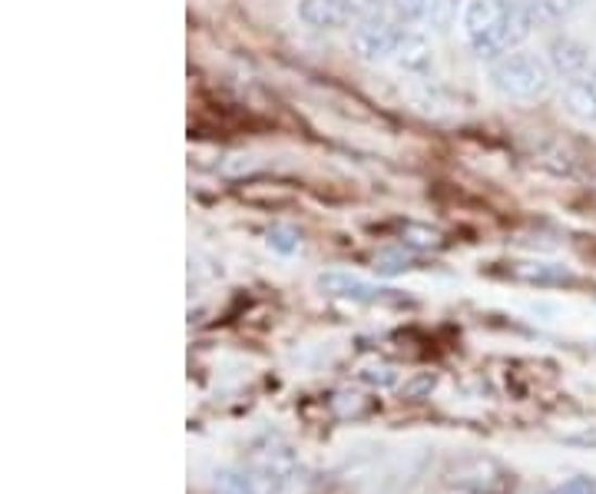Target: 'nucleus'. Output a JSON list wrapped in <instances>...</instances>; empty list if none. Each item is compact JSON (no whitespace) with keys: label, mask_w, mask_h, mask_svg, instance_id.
<instances>
[{"label":"nucleus","mask_w":596,"mask_h":494,"mask_svg":"<svg viewBox=\"0 0 596 494\" xmlns=\"http://www.w3.org/2000/svg\"><path fill=\"white\" fill-rule=\"evenodd\" d=\"M550 494H596V481L593 478H570Z\"/></svg>","instance_id":"nucleus-22"},{"label":"nucleus","mask_w":596,"mask_h":494,"mask_svg":"<svg viewBox=\"0 0 596 494\" xmlns=\"http://www.w3.org/2000/svg\"><path fill=\"white\" fill-rule=\"evenodd\" d=\"M402 37H405V30L394 17H375V21H362L355 27L352 47L362 60H388V56H394Z\"/></svg>","instance_id":"nucleus-4"},{"label":"nucleus","mask_w":596,"mask_h":494,"mask_svg":"<svg viewBox=\"0 0 596 494\" xmlns=\"http://www.w3.org/2000/svg\"><path fill=\"white\" fill-rule=\"evenodd\" d=\"M397 236H402V245H408V250H418V253H434L444 245V236L424 223H402L397 226Z\"/></svg>","instance_id":"nucleus-11"},{"label":"nucleus","mask_w":596,"mask_h":494,"mask_svg":"<svg viewBox=\"0 0 596 494\" xmlns=\"http://www.w3.org/2000/svg\"><path fill=\"white\" fill-rule=\"evenodd\" d=\"M454 21H457V0H431V4H428V17H424V24L431 30L444 34V30L454 27Z\"/></svg>","instance_id":"nucleus-15"},{"label":"nucleus","mask_w":596,"mask_h":494,"mask_svg":"<svg viewBox=\"0 0 596 494\" xmlns=\"http://www.w3.org/2000/svg\"><path fill=\"white\" fill-rule=\"evenodd\" d=\"M249 474H252V481L258 484L262 494H305L308 484H312L289 448L258 452Z\"/></svg>","instance_id":"nucleus-3"},{"label":"nucleus","mask_w":596,"mask_h":494,"mask_svg":"<svg viewBox=\"0 0 596 494\" xmlns=\"http://www.w3.org/2000/svg\"><path fill=\"white\" fill-rule=\"evenodd\" d=\"M507 17L510 8L504 0H471L464 11V34L481 60H500L507 53Z\"/></svg>","instance_id":"nucleus-2"},{"label":"nucleus","mask_w":596,"mask_h":494,"mask_svg":"<svg viewBox=\"0 0 596 494\" xmlns=\"http://www.w3.org/2000/svg\"><path fill=\"white\" fill-rule=\"evenodd\" d=\"M428 4L431 0H388V11L397 24H415L428 17Z\"/></svg>","instance_id":"nucleus-17"},{"label":"nucleus","mask_w":596,"mask_h":494,"mask_svg":"<svg viewBox=\"0 0 596 494\" xmlns=\"http://www.w3.org/2000/svg\"><path fill=\"white\" fill-rule=\"evenodd\" d=\"M299 17L315 30H339L352 21L345 0H302Z\"/></svg>","instance_id":"nucleus-8"},{"label":"nucleus","mask_w":596,"mask_h":494,"mask_svg":"<svg viewBox=\"0 0 596 494\" xmlns=\"http://www.w3.org/2000/svg\"><path fill=\"white\" fill-rule=\"evenodd\" d=\"M527 11L534 27H554L573 14V0H527Z\"/></svg>","instance_id":"nucleus-12"},{"label":"nucleus","mask_w":596,"mask_h":494,"mask_svg":"<svg viewBox=\"0 0 596 494\" xmlns=\"http://www.w3.org/2000/svg\"><path fill=\"white\" fill-rule=\"evenodd\" d=\"M434 389V376H421V379H415L411 385H405V398H421L424 392H431Z\"/></svg>","instance_id":"nucleus-23"},{"label":"nucleus","mask_w":596,"mask_h":494,"mask_svg":"<svg viewBox=\"0 0 596 494\" xmlns=\"http://www.w3.org/2000/svg\"><path fill=\"white\" fill-rule=\"evenodd\" d=\"M589 60H593L589 56V47L583 40H576V37H557L550 43V71L560 74V77H567V80L586 74L589 71Z\"/></svg>","instance_id":"nucleus-6"},{"label":"nucleus","mask_w":596,"mask_h":494,"mask_svg":"<svg viewBox=\"0 0 596 494\" xmlns=\"http://www.w3.org/2000/svg\"><path fill=\"white\" fill-rule=\"evenodd\" d=\"M563 110L576 123H596V71H586L563 87Z\"/></svg>","instance_id":"nucleus-7"},{"label":"nucleus","mask_w":596,"mask_h":494,"mask_svg":"<svg viewBox=\"0 0 596 494\" xmlns=\"http://www.w3.org/2000/svg\"><path fill=\"white\" fill-rule=\"evenodd\" d=\"M318 289L325 295H335V299H352V302H402L394 289H381L371 286L352 273H321L318 276Z\"/></svg>","instance_id":"nucleus-5"},{"label":"nucleus","mask_w":596,"mask_h":494,"mask_svg":"<svg viewBox=\"0 0 596 494\" xmlns=\"http://www.w3.org/2000/svg\"><path fill=\"white\" fill-rule=\"evenodd\" d=\"M348 4V17L352 21H375V17H384V8H388V0H345Z\"/></svg>","instance_id":"nucleus-20"},{"label":"nucleus","mask_w":596,"mask_h":494,"mask_svg":"<svg viewBox=\"0 0 596 494\" xmlns=\"http://www.w3.org/2000/svg\"><path fill=\"white\" fill-rule=\"evenodd\" d=\"M355 376H358V382H365V385H371V389H394L397 379H402V372H397V365L381 362V358L365 362Z\"/></svg>","instance_id":"nucleus-13"},{"label":"nucleus","mask_w":596,"mask_h":494,"mask_svg":"<svg viewBox=\"0 0 596 494\" xmlns=\"http://www.w3.org/2000/svg\"><path fill=\"white\" fill-rule=\"evenodd\" d=\"M262 163L255 160V156H249V153H232V156H226V163H223V173L226 176H236V173H252V169H258Z\"/></svg>","instance_id":"nucleus-21"},{"label":"nucleus","mask_w":596,"mask_h":494,"mask_svg":"<svg viewBox=\"0 0 596 494\" xmlns=\"http://www.w3.org/2000/svg\"><path fill=\"white\" fill-rule=\"evenodd\" d=\"M394 64L408 71V74H428L434 64V50L421 34H405L402 43L394 50Z\"/></svg>","instance_id":"nucleus-10"},{"label":"nucleus","mask_w":596,"mask_h":494,"mask_svg":"<svg viewBox=\"0 0 596 494\" xmlns=\"http://www.w3.org/2000/svg\"><path fill=\"white\" fill-rule=\"evenodd\" d=\"M513 279L530 282V286H570L573 273L560 263H541V259H530V263H513L507 269Z\"/></svg>","instance_id":"nucleus-9"},{"label":"nucleus","mask_w":596,"mask_h":494,"mask_svg":"<svg viewBox=\"0 0 596 494\" xmlns=\"http://www.w3.org/2000/svg\"><path fill=\"white\" fill-rule=\"evenodd\" d=\"M491 80L504 97L537 100L550 90V67L534 53H504L500 60H494Z\"/></svg>","instance_id":"nucleus-1"},{"label":"nucleus","mask_w":596,"mask_h":494,"mask_svg":"<svg viewBox=\"0 0 596 494\" xmlns=\"http://www.w3.org/2000/svg\"><path fill=\"white\" fill-rule=\"evenodd\" d=\"M216 487L219 494H262L249 471H223L216 478Z\"/></svg>","instance_id":"nucleus-18"},{"label":"nucleus","mask_w":596,"mask_h":494,"mask_svg":"<svg viewBox=\"0 0 596 494\" xmlns=\"http://www.w3.org/2000/svg\"><path fill=\"white\" fill-rule=\"evenodd\" d=\"M331 411H335L339 418H362L371 411V402L358 392H339L335 398H331Z\"/></svg>","instance_id":"nucleus-16"},{"label":"nucleus","mask_w":596,"mask_h":494,"mask_svg":"<svg viewBox=\"0 0 596 494\" xmlns=\"http://www.w3.org/2000/svg\"><path fill=\"white\" fill-rule=\"evenodd\" d=\"M418 263H415V256L411 253H405V250H381L378 256H375V273L378 276H384V279H391V276H402V273H411Z\"/></svg>","instance_id":"nucleus-14"},{"label":"nucleus","mask_w":596,"mask_h":494,"mask_svg":"<svg viewBox=\"0 0 596 494\" xmlns=\"http://www.w3.org/2000/svg\"><path fill=\"white\" fill-rule=\"evenodd\" d=\"M265 239H269V245L276 253H282V256L299 253V245H302V236L292 226H272L269 232H265Z\"/></svg>","instance_id":"nucleus-19"}]
</instances>
